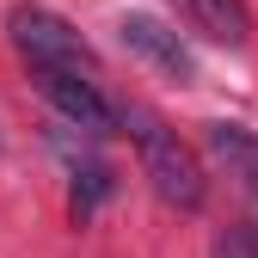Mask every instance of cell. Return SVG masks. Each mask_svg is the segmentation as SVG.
<instances>
[{"label": "cell", "instance_id": "1", "mask_svg": "<svg viewBox=\"0 0 258 258\" xmlns=\"http://www.w3.org/2000/svg\"><path fill=\"white\" fill-rule=\"evenodd\" d=\"M117 129L136 142L142 178L154 184V197L166 209H178V215H197L203 197H209V178H203V160L178 142V129L148 105H117Z\"/></svg>", "mask_w": 258, "mask_h": 258}, {"label": "cell", "instance_id": "2", "mask_svg": "<svg viewBox=\"0 0 258 258\" xmlns=\"http://www.w3.org/2000/svg\"><path fill=\"white\" fill-rule=\"evenodd\" d=\"M7 37H13V49H19V61L31 74H99L86 37L61 13L37 7V0H19V7L7 13Z\"/></svg>", "mask_w": 258, "mask_h": 258}, {"label": "cell", "instance_id": "3", "mask_svg": "<svg viewBox=\"0 0 258 258\" xmlns=\"http://www.w3.org/2000/svg\"><path fill=\"white\" fill-rule=\"evenodd\" d=\"M117 37H123V49L136 55L148 74L172 80V86H190V80H197V55H190V43L178 37V25L154 19V13H123L117 19Z\"/></svg>", "mask_w": 258, "mask_h": 258}, {"label": "cell", "instance_id": "4", "mask_svg": "<svg viewBox=\"0 0 258 258\" xmlns=\"http://www.w3.org/2000/svg\"><path fill=\"white\" fill-rule=\"evenodd\" d=\"M37 92L49 99V111L80 129V136H117V105L105 99L99 74H37Z\"/></svg>", "mask_w": 258, "mask_h": 258}, {"label": "cell", "instance_id": "5", "mask_svg": "<svg viewBox=\"0 0 258 258\" xmlns=\"http://www.w3.org/2000/svg\"><path fill=\"white\" fill-rule=\"evenodd\" d=\"M203 148L215 154V166H228V178L258 203V129L228 123V117H221V123H203Z\"/></svg>", "mask_w": 258, "mask_h": 258}, {"label": "cell", "instance_id": "6", "mask_svg": "<svg viewBox=\"0 0 258 258\" xmlns=\"http://www.w3.org/2000/svg\"><path fill=\"white\" fill-rule=\"evenodd\" d=\"M172 7L197 25L203 37L228 43V49H240V43L252 37V7H246V0H172Z\"/></svg>", "mask_w": 258, "mask_h": 258}, {"label": "cell", "instance_id": "7", "mask_svg": "<svg viewBox=\"0 0 258 258\" xmlns=\"http://www.w3.org/2000/svg\"><path fill=\"white\" fill-rule=\"evenodd\" d=\"M117 190V172L105 166V160H92V154H80L74 166H68V215L74 221H92L99 215V203Z\"/></svg>", "mask_w": 258, "mask_h": 258}, {"label": "cell", "instance_id": "8", "mask_svg": "<svg viewBox=\"0 0 258 258\" xmlns=\"http://www.w3.org/2000/svg\"><path fill=\"white\" fill-rule=\"evenodd\" d=\"M209 258H258V221H228L215 234Z\"/></svg>", "mask_w": 258, "mask_h": 258}]
</instances>
